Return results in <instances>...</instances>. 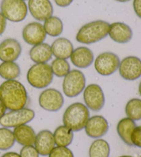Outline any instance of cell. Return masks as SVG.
I'll list each match as a JSON object with an SVG mask.
<instances>
[{
  "mask_svg": "<svg viewBox=\"0 0 141 157\" xmlns=\"http://www.w3.org/2000/svg\"><path fill=\"white\" fill-rule=\"evenodd\" d=\"M15 143L13 132L7 128H0V150H8Z\"/></svg>",
  "mask_w": 141,
  "mask_h": 157,
  "instance_id": "cell-29",
  "label": "cell"
},
{
  "mask_svg": "<svg viewBox=\"0 0 141 157\" xmlns=\"http://www.w3.org/2000/svg\"><path fill=\"white\" fill-rule=\"evenodd\" d=\"M84 129L86 134L90 138L100 139L108 133L109 123L104 117L95 115L89 118Z\"/></svg>",
  "mask_w": 141,
  "mask_h": 157,
  "instance_id": "cell-15",
  "label": "cell"
},
{
  "mask_svg": "<svg viewBox=\"0 0 141 157\" xmlns=\"http://www.w3.org/2000/svg\"><path fill=\"white\" fill-rule=\"evenodd\" d=\"M131 141L133 146L141 148V125L134 128L131 135Z\"/></svg>",
  "mask_w": 141,
  "mask_h": 157,
  "instance_id": "cell-32",
  "label": "cell"
},
{
  "mask_svg": "<svg viewBox=\"0 0 141 157\" xmlns=\"http://www.w3.org/2000/svg\"><path fill=\"white\" fill-rule=\"evenodd\" d=\"M50 66L46 63H35L27 72V81L30 85L36 89H43L50 86L53 80Z\"/></svg>",
  "mask_w": 141,
  "mask_h": 157,
  "instance_id": "cell-4",
  "label": "cell"
},
{
  "mask_svg": "<svg viewBox=\"0 0 141 157\" xmlns=\"http://www.w3.org/2000/svg\"><path fill=\"white\" fill-rule=\"evenodd\" d=\"M30 59L35 63H46L52 57L51 47L46 43L33 46L29 52Z\"/></svg>",
  "mask_w": 141,
  "mask_h": 157,
  "instance_id": "cell-20",
  "label": "cell"
},
{
  "mask_svg": "<svg viewBox=\"0 0 141 157\" xmlns=\"http://www.w3.org/2000/svg\"><path fill=\"white\" fill-rule=\"evenodd\" d=\"M39 104L41 108L48 112H57L64 104V98L60 91L55 88H48L41 92Z\"/></svg>",
  "mask_w": 141,
  "mask_h": 157,
  "instance_id": "cell-10",
  "label": "cell"
},
{
  "mask_svg": "<svg viewBox=\"0 0 141 157\" xmlns=\"http://www.w3.org/2000/svg\"><path fill=\"white\" fill-rule=\"evenodd\" d=\"M109 24L103 20L87 23L78 30L76 39L78 43L90 45L105 39L108 35Z\"/></svg>",
  "mask_w": 141,
  "mask_h": 157,
  "instance_id": "cell-2",
  "label": "cell"
},
{
  "mask_svg": "<svg viewBox=\"0 0 141 157\" xmlns=\"http://www.w3.org/2000/svg\"><path fill=\"white\" fill-rule=\"evenodd\" d=\"M1 13L6 20L18 23L24 21L28 15V6L21 0H2Z\"/></svg>",
  "mask_w": 141,
  "mask_h": 157,
  "instance_id": "cell-6",
  "label": "cell"
},
{
  "mask_svg": "<svg viewBox=\"0 0 141 157\" xmlns=\"http://www.w3.org/2000/svg\"><path fill=\"white\" fill-rule=\"evenodd\" d=\"M136 127V124L134 121L128 117L120 119L117 124L116 131L118 136L128 146H133L131 141V135Z\"/></svg>",
  "mask_w": 141,
  "mask_h": 157,
  "instance_id": "cell-22",
  "label": "cell"
},
{
  "mask_svg": "<svg viewBox=\"0 0 141 157\" xmlns=\"http://www.w3.org/2000/svg\"><path fill=\"white\" fill-rule=\"evenodd\" d=\"M140 157H141V156H140Z\"/></svg>",
  "mask_w": 141,
  "mask_h": 157,
  "instance_id": "cell-42",
  "label": "cell"
},
{
  "mask_svg": "<svg viewBox=\"0 0 141 157\" xmlns=\"http://www.w3.org/2000/svg\"><path fill=\"white\" fill-rule=\"evenodd\" d=\"M127 117L133 121L141 120V99L134 98L129 101L125 105Z\"/></svg>",
  "mask_w": 141,
  "mask_h": 157,
  "instance_id": "cell-27",
  "label": "cell"
},
{
  "mask_svg": "<svg viewBox=\"0 0 141 157\" xmlns=\"http://www.w3.org/2000/svg\"><path fill=\"white\" fill-rule=\"evenodd\" d=\"M120 62L119 57L115 53L102 52L94 60V68L102 76H109L118 69Z\"/></svg>",
  "mask_w": 141,
  "mask_h": 157,
  "instance_id": "cell-8",
  "label": "cell"
},
{
  "mask_svg": "<svg viewBox=\"0 0 141 157\" xmlns=\"http://www.w3.org/2000/svg\"><path fill=\"white\" fill-rule=\"evenodd\" d=\"M19 155L21 157H39V154L32 145H25L20 150Z\"/></svg>",
  "mask_w": 141,
  "mask_h": 157,
  "instance_id": "cell-31",
  "label": "cell"
},
{
  "mask_svg": "<svg viewBox=\"0 0 141 157\" xmlns=\"http://www.w3.org/2000/svg\"><path fill=\"white\" fill-rule=\"evenodd\" d=\"M53 75L57 77H64L70 71V66L66 59H57L53 60L50 65Z\"/></svg>",
  "mask_w": 141,
  "mask_h": 157,
  "instance_id": "cell-28",
  "label": "cell"
},
{
  "mask_svg": "<svg viewBox=\"0 0 141 157\" xmlns=\"http://www.w3.org/2000/svg\"><path fill=\"white\" fill-rule=\"evenodd\" d=\"M48 157H74V155L67 147L56 146L50 152Z\"/></svg>",
  "mask_w": 141,
  "mask_h": 157,
  "instance_id": "cell-30",
  "label": "cell"
},
{
  "mask_svg": "<svg viewBox=\"0 0 141 157\" xmlns=\"http://www.w3.org/2000/svg\"><path fill=\"white\" fill-rule=\"evenodd\" d=\"M139 94L141 96V81H140L139 86Z\"/></svg>",
  "mask_w": 141,
  "mask_h": 157,
  "instance_id": "cell-39",
  "label": "cell"
},
{
  "mask_svg": "<svg viewBox=\"0 0 141 157\" xmlns=\"http://www.w3.org/2000/svg\"><path fill=\"white\" fill-rule=\"evenodd\" d=\"M70 58L73 65L78 68H88L94 61V53L86 46H80L74 49Z\"/></svg>",
  "mask_w": 141,
  "mask_h": 157,
  "instance_id": "cell-17",
  "label": "cell"
},
{
  "mask_svg": "<svg viewBox=\"0 0 141 157\" xmlns=\"http://www.w3.org/2000/svg\"><path fill=\"white\" fill-rule=\"evenodd\" d=\"M6 108H5V106L1 101V100H0V118L6 113Z\"/></svg>",
  "mask_w": 141,
  "mask_h": 157,
  "instance_id": "cell-37",
  "label": "cell"
},
{
  "mask_svg": "<svg viewBox=\"0 0 141 157\" xmlns=\"http://www.w3.org/2000/svg\"><path fill=\"white\" fill-rule=\"evenodd\" d=\"M83 100L86 107L94 112L100 111L105 105V94L101 87L96 83L90 84L85 88Z\"/></svg>",
  "mask_w": 141,
  "mask_h": 157,
  "instance_id": "cell-9",
  "label": "cell"
},
{
  "mask_svg": "<svg viewBox=\"0 0 141 157\" xmlns=\"http://www.w3.org/2000/svg\"><path fill=\"white\" fill-rule=\"evenodd\" d=\"M28 10L39 21H44L53 15L54 8L50 0H28Z\"/></svg>",
  "mask_w": 141,
  "mask_h": 157,
  "instance_id": "cell-13",
  "label": "cell"
},
{
  "mask_svg": "<svg viewBox=\"0 0 141 157\" xmlns=\"http://www.w3.org/2000/svg\"><path fill=\"white\" fill-rule=\"evenodd\" d=\"M34 144L39 155L48 156L55 146L54 136L52 132L48 130H44L39 132L36 135Z\"/></svg>",
  "mask_w": 141,
  "mask_h": 157,
  "instance_id": "cell-18",
  "label": "cell"
},
{
  "mask_svg": "<svg viewBox=\"0 0 141 157\" xmlns=\"http://www.w3.org/2000/svg\"><path fill=\"white\" fill-rule=\"evenodd\" d=\"M35 117V112L30 108H24L17 110H10L0 118V125L7 128H16L30 123Z\"/></svg>",
  "mask_w": 141,
  "mask_h": 157,
  "instance_id": "cell-7",
  "label": "cell"
},
{
  "mask_svg": "<svg viewBox=\"0 0 141 157\" xmlns=\"http://www.w3.org/2000/svg\"><path fill=\"white\" fill-rule=\"evenodd\" d=\"M55 4L59 7H67L72 4L73 0H54Z\"/></svg>",
  "mask_w": 141,
  "mask_h": 157,
  "instance_id": "cell-35",
  "label": "cell"
},
{
  "mask_svg": "<svg viewBox=\"0 0 141 157\" xmlns=\"http://www.w3.org/2000/svg\"><path fill=\"white\" fill-rule=\"evenodd\" d=\"M90 118L89 109L82 103L76 102L70 105L63 115V123L73 132L83 130Z\"/></svg>",
  "mask_w": 141,
  "mask_h": 157,
  "instance_id": "cell-3",
  "label": "cell"
},
{
  "mask_svg": "<svg viewBox=\"0 0 141 157\" xmlns=\"http://www.w3.org/2000/svg\"><path fill=\"white\" fill-rule=\"evenodd\" d=\"M6 19L0 12V36L4 33L6 28Z\"/></svg>",
  "mask_w": 141,
  "mask_h": 157,
  "instance_id": "cell-34",
  "label": "cell"
},
{
  "mask_svg": "<svg viewBox=\"0 0 141 157\" xmlns=\"http://www.w3.org/2000/svg\"><path fill=\"white\" fill-rule=\"evenodd\" d=\"M43 26L46 35L50 37H59L63 30V21L56 16L52 15L45 20Z\"/></svg>",
  "mask_w": 141,
  "mask_h": 157,
  "instance_id": "cell-25",
  "label": "cell"
},
{
  "mask_svg": "<svg viewBox=\"0 0 141 157\" xmlns=\"http://www.w3.org/2000/svg\"><path fill=\"white\" fill-rule=\"evenodd\" d=\"M22 52L19 42L15 39L7 38L0 43V60L2 62H13L18 59Z\"/></svg>",
  "mask_w": 141,
  "mask_h": 157,
  "instance_id": "cell-14",
  "label": "cell"
},
{
  "mask_svg": "<svg viewBox=\"0 0 141 157\" xmlns=\"http://www.w3.org/2000/svg\"><path fill=\"white\" fill-rule=\"evenodd\" d=\"M21 1H24V2H25V1H26V0H21Z\"/></svg>",
  "mask_w": 141,
  "mask_h": 157,
  "instance_id": "cell-41",
  "label": "cell"
},
{
  "mask_svg": "<svg viewBox=\"0 0 141 157\" xmlns=\"http://www.w3.org/2000/svg\"><path fill=\"white\" fill-rule=\"evenodd\" d=\"M86 79L79 70H72L64 77L62 88L64 94L69 98H74L83 92Z\"/></svg>",
  "mask_w": 141,
  "mask_h": 157,
  "instance_id": "cell-5",
  "label": "cell"
},
{
  "mask_svg": "<svg viewBox=\"0 0 141 157\" xmlns=\"http://www.w3.org/2000/svg\"><path fill=\"white\" fill-rule=\"evenodd\" d=\"M116 1H117L118 2H122V3H124V2H129L130 0H116Z\"/></svg>",
  "mask_w": 141,
  "mask_h": 157,
  "instance_id": "cell-38",
  "label": "cell"
},
{
  "mask_svg": "<svg viewBox=\"0 0 141 157\" xmlns=\"http://www.w3.org/2000/svg\"><path fill=\"white\" fill-rule=\"evenodd\" d=\"M52 55L57 59H67L70 57L74 50V46L68 39L59 37L52 42L51 46Z\"/></svg>",
  "mask_w": 141,
  "mask_h": 157,
  "instance_id": "cell-19",
  "label": "cell"
},
{
  "mask_svg": "<svg viewBox=\"0 0 141 157\" xmlns=\"http://www.w3.org/2000/svg\"><path fill=\"white\" fill-rule=\"evenodd\" d=\"M46 35L44 26L37 21L28 24L22 30V38L26 44L30 46L44 43Z\"/></svg>",
  "mask_w": 141,
  "mask_h": 157,
  "instance_id": "cell-12",
  "label": "cell"
},
{
  "mask_svg": "<svg viewBox=\"0 0 141 157\" xmlns=\"http://www.w3.org/2000/svg\"><path fill=\"white\" fill-rule=\"evenodd\" d=\"M108 35L118 44H126L133 37V32L128 24L117 21L109 24Z\"/></svg>",
  "mask_w": 141,
  "mask_h": 157,
  "instance_id": "cell-16",
  "label": "cell"
},
{
  "mask_svg": "<svg viewBox=\"0 0 141 157\" xmlns=\"http://www.w3.org/2000/svg\"><path fill=\"white\" fill-rule=\"evenodd\" d=\"M0 100L6 110H20L28 104V92L19 81L6 80L0 85Z\"/></svg>",
  "mask_w": 141,
  "mask_h": 157,
  "instance_id": "cell-1",
  "label": "cell"
},
{
  "mask_svg": "<svg viewBox=\"0 0 141 157\" xmlns=\"http://www.w3.org/2000/svg\"><path fill=\"white\" fill-rule=\"evenodd\" d=\"M133 7L136 15L141 19V0H134Z\"/></svg>",
  "mask_w": 141,
  "mask_h": 157,
  "instance_id": "cell-33",
  "label": "cell"
},
{
  "mask_svg": "<svg viewBox=\"0 0 141 157\" xmlns=\"http://www.w3.org/2000/svg\"><path fill=\"white\" fill-rule=\"evenodd\" d=\"M120 77L127 81H134L141 76V60L135 56H129L120 61L118 67Z\"/></svg>",
  "mask_w": 141,
  "mask_h": 157,
  "instance_id": "cell-11",
  "label": "cell"
},
{
  "mask_svg": "<svg viewBox=\"0 0 141 157\" xmlns=\"http://www.w3.org/2000/svg\"><path fill=\"white\" fill-rule=\"evenodd\" d=\"M119 157H133L131 156H129V155H123V156H120Z\"/></svg>",
  "mask_w": 141,
  "mask_h": 157,
  "instance_id": "cell-40",
  "label": "cell"
},
{
  "mask_svg": "<svg viewBox=\"0 0 141 157\" xmlns=\"http://www.w3.org/2000/svg\"><path fill=\"white\" fill-rule=\"evenodd\" d=\"M110 147L105 140L96 139L89 149V157H109Z\"/></svg>",
  "mask_w": 141,
  "mask_h": 157,
  "instance_id": "cell-24",
  "label": "cell"
},
{
  "mask_svg": "<svg viewBox=\"0 0 141 157\" xmlns=\"http://www.w3.org/2000/svg\"><path fill=\"white\" fill-rule=\"evenodd\" d=\"M1 157H21L19 154L13 152H6Z\"/></svg>",
  "mask_w": 141,
  "mask_h": 157,
  "instance_id": "cell-36",
  "label": "cell"
},
{
  "mask_svg": "<svg viewBox=\"0 0 141 157\" xmlns=\"http://www.w3.org/2000/svg\"><path fill=\"white\" fill-rule=\"evenodd\" d=\"M21 75L20 67L15 61L0 64V77L5 80H14Z\"/></svg>",
  "mask_w": 141,
  "mask_h": 157,
  "instance_id": "cell-26",
  "label": "cell"
},
{
  "mask_svg": "<svg viewBox=\"0 0 141 157\" xmlns=\"http://www.w3.org/2000/svg\"><path fill=\"white\" fill-rule=\"evenodd\" d=\"M74 132L66 125H60L56 128L53 134L56 146L67 147L72 144L74 138Z\"/></svg>",
  "mask_w": 141,
  "mask_h": 157,
  "instance_id": "cell-23",
  "label": "cell"
},
{
  "mask_svg": "<svg viewBox=\"0 0 141 157\" xmlns=\"http://www.w3.org/2000/svg\"><path fill=\"white\" fill-rule=\"evenodd\" d=\"M13 134L15 141L23 146L33 145L36 135L34 129L27 124L14 128Z\"/></svg>",
  "mask_w": 141,
  "mask_h": 157,
  "instance_id": "cell-21",
  "label": "cell"
}]
</instances>
